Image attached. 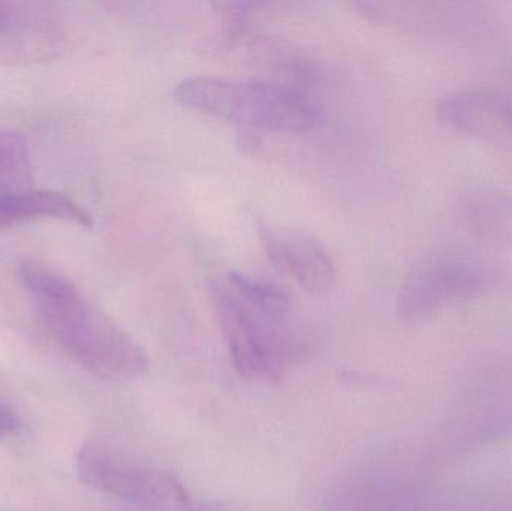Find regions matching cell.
<instances>
[{
    "label": "cell",
    "instance_id": "obj_1",
    "mask_svg": "<svg viewBox=\"0 0 512 511\" xmlns=\"http://www.w3.org/2000/svg\"><path fill=\"white\" fill-rule=\"evenodd\" d=\"M18 278L32 297L39 326L69 359L105 380H135L146 374V351L74 282L35 261H23Z\"/></svg>",
    "mask_w": 512,
    "mask_h": 511
},
{
    "label": "cell",
    "instance_id": "obj_2",
    "mask_svg": "<svg viewBox=\"0 0 512 511\" xmlns=\"http://www.w3.org/2000/svg\"><path fill=\"white\" fill-rule=\"evenodd\" d=\"M174 98L231 125L274 134L310 131L321 116L306 93L267 80L191 77L177 84Z\"/></svg>",
    "mask_w": 512,
    "mask_h": 511
},
{
    "label": "cell",
    "instance_id": "obj_3",
    "mask_svg": "<svg viewBox=\"0 0 512 511\" xmlns=\"http://www.w3.org/2000/svg\"><path fill=\"white\" fill-rule=\"evenodd\" d=\"M212 299L234 368L246 380L276 383L292 353L291 317L262 308L227 278L212 282Z\"/></svg>",
    "mask_w": 512,
    "mask_h": 511
},
{
    "label": "cell",
    "instance_id": "obj_4",
    "mask_svg": "<svg viewBox=\"0 0 512 511\" xmlns=\"http://www.w3.org/2000/svg\"><path fill=\"white\" fill-rule=\"evenodd\" d=\"M78 474L90 488L144 506L188 503L185 486L117 435L102 432L86 441L78 453Z\"/></svg>",
    "mask_w": 512,
    "mask_h": 511
},
{
    "label": "cell",
    "instance_id": "obj_5",
    "mask_svg": "<svg viewBox=\"0 0 512 511\" xmlns=\"http://www.w3.org/2000/svg\"><path fill=\"white\" fill-rule=\"evenodd\" d=\"M498 282L495 267L471 252L442 249L421 257L403 278L397 311L412 326L429 323L454 303L487 293Z\"/></svg>",
    "mask_w": 512,
    "mask_h": 511
},
{
    "label": "cell",
    "instance_id": "obj_6",
    "mask_svg": "<svg viewBox=\"0 0 512 511\" xmlns=\"http://www.w3.org/2000/svg\"><path fill=\"white\" fill-rule=\"evenodd\" d=\"M357 6L372 20L441 44H475L496 29L489 9L471 2H363Z\"/></svg>",
    "mask_w": 512,
    "mask_h": 511
},
{
    "label": "cell",
    "instance_id": "obj_7",
    "mask_svg": "<svg viewBox=\"0 0 512 511\" xmlns=\"http://www.w3.org/2000/svg\"><path fill=\"white\" fill-rule=\"evenodd\" d=\"M435 111L445 128L512 153L511 92L453 90L438 99Z\"/></svg>",
    "mask_w": 512,
    "mask_h": 511
},
{
    "label": "cell",
    "instance_id": "obj_8",
    "mask_svg": "<svg viewBox=\"0 0 512 511\" xmlns=\"http://www.w3.org/2000/svg\"><path fill=\"white\" fill-rule=\"evenodd\" d=\"M259 237L268 260L277 270L291 276L303 290L312 294H328L333 290L336 266L315 237L306 231L271 225H261Z\"/></svg>",
    "mask_w": 512,
    "mask_h": 511
},
{
    "label": "cell",
    "instance_id": "obj_9",
    "mask_svg": "<svg viewBox=\"0 0 512 511\" xmlns=\"http://www.w3.org/2000/svg\"><path fill=\"white\" fill-rule=\"evenodd\" d=\"M457 213L472 236L493 245L512 246L511 192L492 183H474L460 192Z\"/></svg>",
    "mask_w": 512,
    "mask_h": 511
},
{
    "label": "cell",
    "instance_id": "obj_10",
    "mask_svg": "<svg viewBox=\"0 0 512 511\" xmlns=\"http://www.w3.org/2000/svg\"><path fill=\"white\" fill-rule=\"evenodd\" d=\"M56 36L51 35L48 20L26 11L18 3L0 2V51L12 57H45L56 47Z\"/></svg>",
    "mask_w": 512,
    "mask_h": 511
},
{
    "label": "cell",
    "instance_id": "obj_11",
    "mask_svg": "<svg viewBox=\"0 0 512 511\" xmlns=\"http://www.w3.org/2000/svg\"><path fill=\"white\" fill-rule=\"evenodd\" d=\"M29 144L21 132L0 129V203L32 191Z\"/></svg>",
    "mask_w": 512,
    "mask_h": 511
},
{
    "label": "cell",
    "instance_id": "obj_12",
    "mask_svg": "<svg viewBox=\"0 0 512 511\" xmlns=\"http://www.w3.org/2000/svg\"><path fill=\"white\" fill-rule=\"evenodd\" d=\"M21 426L23 423L17 411L0 399V440L20 434Z\"/></svg>",
    "mask_w": 512,
    "mask_h": 511
},
{
    "label": "cell",
    "instance_id": "obj_13",
    "mask_svg": "<svg viewBox=\"0 0 512 511\" xmlns=\"http://www.w3.org/2000/svg\"><path fill=\"white\" fill-rule=\"evenodd\" d=\"M510 92H511V95H512V89L510 90Z\"/></svg>",
    "mask_w": 512,
    "mask_h": 511
}]
</instances>
